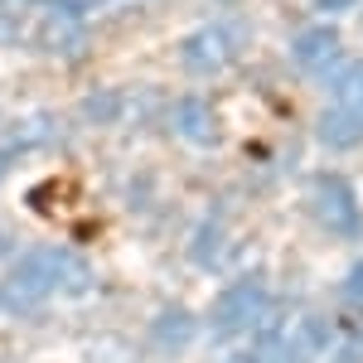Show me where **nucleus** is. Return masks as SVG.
<instances>
[{
  "instance_id": "1",
  "label": "nucleus",
  "mask_w": 363,
  "mask_h": 363,
  "mask_svg": "<svg viewBox=\"0 0 363 363\" xmlns=\"http://www.w3.org/2000/svg\"><path fill=\"white\" fill-rule=\"evenodd\" d=\"M92 286H97V277L78 252L34 247L10 267V277L0 286V306L25 315V310H39L44 301H54V296H87Z\"/></svg>"
},
{
  "instance_id": "3",
  "label": "nucleus",
  "mask_w": 363,
  "mask_h": 363,
  "mask_svg": "<svg viewBox=\"0 0 363 363\" xmlns=\"http://www.w3.org/2000/svg\"><path fill=\"white\" fill-rule=\"evenodd\" d=\"M238 44H242V29L203 25V29H194V34L179 39V68H184L189 78H213V73H223L228 63H233Z\"/></svg>"
},
{
  "instance_id": "5",
  "label": "nucleus",
  "mask_w": 363,
  "mask_h": 363,
  "mask_svg": "<svg viewBox=\"0 0 363 363\" xmlns=\"http://www.w3.org/2000/svg\"><path fill=\"white\" fill-rule=\"evenodd\" d=\"M169 131H174V140H184V145L208 150V145H218V116H213V107L203 97L189 92V97H179L169 107Z\"/></svg>"
},
{
  "instance_id": "11",
  "label": "nucleus",
  "mask_w": 363,
  "mask_h": 363,
  "mask_svg": "<svg viewBox=\"0 0 363 363\" xmlns=\"http://www.w3.org/2000/svg\"><path fill=\"white\" fill-rule=\"evenodd\" d=\"M218 233H223V228H218V218H208V223L199 228V238H189V257L208 267V262H213V252H218Z\"/></svg>"
},
{
  "instance_id": "13",
  "label": "nucleus",
  "mask_w": 363,
  "mask_h": 363,
  "mask_svg": "<svg viewBox=\"0 0 363 363\" xmlns=\"http://www.w3.org/2000/svg\"><path fill=\"white\" fill-rule=\"evenodd\" d=\"M228 363H257V359H228Z\"/></svg>"
},
{
  "instance_id": "12",
  "label": "nucleus",
  "mask_w": 363,
  "mask_h": 363,
  "mask_svg": "<svg viewBox=\"0 0 363 363\" xmlns=\"http://www.w3.org/2000/svg\"><path fill=\"white\" fill-rule=\"evenodd\" d=\"M344 291H349L354 301H363V262H359V267H354V277L344 281Z\"/></svg>"
},
{
  "instance_id": "4",
  "label": "nucleus",
  "mask_w": 363,
  "mask_h": 363,
  "mask_svg": "<svg viewBox=\"0 0 363 363\" xmlns=\"http://www.w3.org/2000/svg\"><path fill=\"white\" fill-rule=\"evenodd\" d=\"M262 315H267V291L257 286V281H238L233 291L218 296V306L208 315V325H213V335H247L262 325Z\"/></svg>"
},
{
  "instance_id": "7",
  "label": "nucleus",
  "mask_w": 363,
  "mask_h": 363,
  "mask_svg": "<svg viewBox=\"0 0 363 363\" xmlns=\"http://www.w3.org/2000/svg\"><path fill=\"white\" fill-rule=\"evenodd\" d=\"M189 339H194V315H189V310H160V315L150 320V344H155L160 354L189 349Z\"/></svg>"
},
{
  "instance_id": "6",
  "label": "nucleus",
  "mask_w": 363,
  "mask_h": 363,
  "mask_svg": "<svg viewBox=\"0 0 363 363\" xmlns=\"http://www.w3.org/2000/svg\"><path fill=\"white\" fill-rule=\"evenodd\" d=\"M39 44L58 58H78L87 49V29L78 15H63V10H49V20L39 29Z\"/></svg>"
},
{
  "instance_id": "10",
  "label": "nucleus",
  "mask_w": 363,
  "mask_h": 363,
  "mask_svg": "<svg viewBox=\"0 0 363 363\" xmlns=\"http://www.w3.org/2000/svg\"><path fill=\"white\" fill-rule=\"evenodd\" d=\"M126 112H131V102H126V92H116V87H102V92H92V97L83 102V116H87V121H97V126L121 121Z\"/></svg>"
},
{
  "instance_id": "2",
  "label": "nucleus",
  "mask_w": 363,
  "mask_h": 363,
  "mask_svg": "<svg viewBox=\"0 0 363 363\" xmlns=\"http://www.w3.org/2000/svg\"><path fill=\"white\" fill-rule=\"evenodd\" d=\"M325 349V325L315 315H286L277 330L262 335L257 363H310Z\"/></svg>"
},
{
  "instance_id": "8",
  "label": "nucleus",
  "mask_w": 363,
  "mask_h": 363,
  "mask_svg": "<svg viewBox=\"0 0 363 363\" xmlns=\"http://www.w3.org/2000/svg\"><path fill=\"white\" fill-rule=\"evenodd\" d=\"M54 140H58V116L54 112H29L20 126H10L5 155H20V150H34V145H54Z\"/></svg>"
},
{
  "instance_id": "9",
  "label": "nucleus",
  "mask_w": 363,
  "mask_h": 363,
  "mask_svg": "<svg viewBox=\"0 0 363 363\" xmlns=\"http://www.w3.org/2000/svg\"><path fill=\"white\" fill-rule=\"evenodd\" d=\"M315 208L325 213V223L354 228V199H349V189L335 184V179H320V189H315Z\"/></svg>"
}]
</instances>
